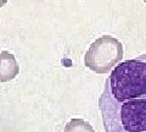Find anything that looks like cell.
Instances as JSON below:
<instances>
[{
    "label": "cell",
    "mask_w": 146,
    "mask_h": 132,
    "mask_svg": "<svg viewBox=\"0 0 146 132\" xmlns=\"http://www.w3.org/2000/svg\"><path fill=\"white\" fill-rule=\"evenodd\" d=\"M99 108L106 132H146V54L112 70Z\"/></svg>",
    "instance_id": "cell-1"
},
{
    "label": "cell",
    "mask_w": 146,
    "mask_h": 132,
    "mask_svg": "<svg viewBox=\"0 0 146 132\" xmlns=\"http://www.w3.org/2000/svg\"><path fill=\"white\" fill-rule=\"evenodd\" d=\"M123 59V45L115 37L102 36L85 54V66L96 74H107Z\"/></svg>",
    "instance_id": "cell-2"
},
{
    "label": "cell",
    "mask_w": 146,
    "mask_h": 132,
    "mask_svg": "<svg viewBox=\"0 0 146 132\" xmlns=\"http://www.w3.org/2000/svg\"><path fill=\"white\" fill-rule=\"evenodd\" d=\"M20 72V66L13 54L4 50L0 53V82L13 80Z\"/></svg>",
    "instance_id": "cell-3"
},
{
    "label": "cell",
    "mask_w": 146,
    "mask_h": 132,
    "mask_svg": "<svg viewBox=\"0 0 146 132\" xmlns=\"http://www.w3.org/2000/svg\"><path fill=\"white\" fill-rule=\"evenodd\" d=\"M65 132H95L93 126L83 119H72L65 126Z\"/></svg>",
    "instance_id": "cell-4"
},
{
    "label": "cell",
    "mask_w": 146,
    "mask_h": 132,
    "mask_svg": "<svg viewBox=\"0 0 146 132\" xmlns=\"http://www.w3.org/2000/svg\"><path fill=\"white\" fill-rule=\"evenodd\" d=\"M7 3V0H0V7H3Z\"/></svg>",
    "instance_id": "cell-5"
},
{
    "label": "cell",
    "mask_w": 146,
    "mask_h": 132,
    "mask_svg": "<svg viewBox=\"0 0 146 132\" xmlns=\"http://www.w3.org/2000/svg\"><path fill=\"white\" fill-rule=\"evenodd\" d=\"M144 1H145V3H146V0H144Z\"/></svg>",
    "instance_id": "cell-6"
}]
</instances>
